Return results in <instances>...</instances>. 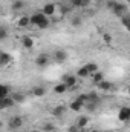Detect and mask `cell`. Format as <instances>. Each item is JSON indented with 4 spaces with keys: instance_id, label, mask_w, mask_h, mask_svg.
I'll list each match as a JSON object with an SVG mask.
<instances>
[{
    "instance_id": "17",
    "label": "cell",
    "mask_w": 130,
    "mask_h": 132,
    "mask_svg": "<svg viewBox=\"0 0 130 132\" xmlns=\"http://www.w3.org/2000/svg\"><path fill=\"white\" fill-rule=\"evenodd\" d=\"M22 45L25 46V48H28V49H31L34 46V40L32 37H28V35H25V37H22Z\"/></svg>"
},
{
    "instance_id": "33",
    "label": "cell",
    "mask_w": 130,
    "mask_h": 132,
    "mask_svg": "<svg viewBox=\"0 0 130 132\" xmlns=\"http://www.w3.org/2000/svg\"><path fill=\"white\" fill-rule=\"evenodd\" d=\"M90 132H103V131H98V129H94V131H90Z\"/></svg>"
},
{
    "instance_id": "19",
    "label": "cell",
    "mask_w": 130,
    "mask_h": 132,
    "mask_svg": "<svg viewBox=\"0 0 130 132\" xmlns=\"http://www.w3.org/2000/svg\"><path fill=\"white\" fill-rule=\"evenodd\" d=\"M9 86L8 85H0V98H5V97H9Z\"/></svg>"
},
{
    "instance_id": "32",
    "label": "cell",
    "mask_w": 130,
    "mask_h": 132,
    "mask_svg": "<svg viewBox=\"0 0 130 132\" xmlns=\"http://www.w3.org/2000/svg\"><path fill=\"white\" fill-rule=\"evenodd\" d=\"M31 132H43V131H38V129H34V131H31Z\"/></svg>"
},
{
    "instance_id": "23",
    "label": "cell",
    "mask_w": 130,
    "mask_h": 132,
    "mask_svg": "<svg viewBox=\"0 0 130 132\" xmlns=\"http://www.w3.org/2000/svg\"><path fill=\"white\" fill-rule=\"evenodd\" d=\"M23 8H25V2H22V0H17V2L12 3V9L14 11H22Z\"/></svg>"
},
{
    "instance_id": "8",
    "label": "cell",
    "mask_w": 130,
    "mask_h": 132,
    "mask_svg": "<svg viewBox=\"0 0 130 132\" xmlns=\"http://www.w3.org/2000/svg\"><path fill=\"white\" fill-rule=\"evenodd\" d=\"M63 83H64L69 89L75 88L77 86V75H64L63 77Z\"/></svg>"
},
{
    "instance_id": "13",
    "label": "cell",
    "mask_w": 130,
    "mask_h": 132,
    "mask_svg": "<svg viewBox=\"0 0 130 132\" xmlns=\"http://www.w3.org/2000/svg\"><path fill=\"white\" fill-rule=\"evenodd\" d=\"M90 5V0H70L72 8H86Z\"/></svg>"
},
{
    "instance_id": "30",
    "label": "cell",
    "mask_w": 130,
    "mask_h": 132,
    "mask_svg": "<svg viewBox=\"0 0 130 132\" xmlns=\"http://www.w3.org/2000/svg\"><path fill=\"white\" fill-rule=\"evenodd\" d=\"M103 40H104V43H110L112 42V35L110 34H104L103 35Z\"/></svg>"
},
{
    "instance_id": "9",
    "label": "cell",
    "mask_w": 130,
    "mask_h": 132,
    "mask_svg": "<svg viewBox=\"0 0 130 132\" xmlns=\"http://www.w3.org/2000/svg\"><path fill=\"white\" fill-rule=\"evenodd\" d=\"M15 104L14 98L9 95V97H5V98H0V108L2 109H8V108H12Z\"/></svg>"
},
{
    "instance_id": "5",
    "label": "cell",
    "mask_w": 130,
    "mask_h": 132,
    "mask_svg": "<svg viewBox=\"0 0 130 132\" xmlns=\"http://www.w3.org/2000/svg\"><path fill=\"white\" fill-rule=\"evenodd\" d=\"M69 108H70L73 112H80L81 109H84V101L80 98V97H77L75 100H72V101H70Z\"/></svg>"
},
{
    "instance_id": "28",
    "label": "cell",
    "mask_w": 130,
    "mask_h": 132,
    "mask_svg": "<svg viewBox=\"0 0 130 132\" xmlns=\"http://www.w3.org/2000/svg\"><path fill=\"white\" fill-rule=\"evenodd\" d=\"M43 131H44V132H52V131H54V125L46 123V125H44V128H43Z\"/></svg>"
},
{
    "instance_id": "4",
    "label": "cell",
    "mask_w": 130,
    "mask_h": 132,
    "mask_svg": "<svg viewBox=\"0 0 130 132\" xmlns=\"http://www.w3.org/2000/svg\"><path fill=\"white\" fill-rule=\"evenodd\" d=\"M44 15H48V17H54L55 15V12H57V5L55 3H46L44 6H43V11H41Z\"/></svg>"
},
{
    "instance_id": "14",
    "label": "cell",
    "mask_w": 130,
    "mask_h": 132,
    "mask_svg": "<svg viewBox=\"0 0 130 132\" xmlns=\"http://www.w3.org/2000/svg\"><path fill=\"white\" fill-rule=\"evenodd\" d=\"M11 62H12V57L8 52H2L0 54V66H6V65H9Z\"/></svg>"
},
{
    "instance_id": "2",
    "label": "cell",
    "mask_w": 130,
    "mask_h": 132,
    "mask_svg": "<svg viewBox=\"0 0 130 132\" xmlns=\"http://www.w3.org/2000/svg\"><path fill=\"white\" fill-rule=\"evenodd\" d=\"M109 8L112 9L113 14H116V15H119V17L126 15V11H127L126 5H123V3H119V2H109Z\"/></svg>"
},
{
    "instance_id": "12",
    "label": "cell",
    "mask_w": 130,
    "mask_h": 132,
    "mask_svg": "<svg viewBox=\"0 0 130 132\" xmlns=\"http://www.w3.org/2000/svg\"><path fill=\"white\" fill-rule=\"evenodd\" d=\"M64 114H66V106H63V104H58V106H55L52 109V115L55 118H61Z\"/></svg>"
},
{
    "instance_id": "22",
    "label": "cell",
    "mask_w": 130,
    "mask_h": 132,
    "mask_svg": "<svg viewBox=\"0 0 130 132\" xmlns=\"http://www.w3.org/2000/svg\"><path fill=\"white\" fill-rule=\"evenodd\" d=\"M11 97L14 98V101H15V103H22V101L25 100V95H23L22 92H17V91H14V92L11 94Z\"/></svg>"
},
{
    "instance_id": "7",
    "label": "cell",
    "mask_w": 130,
    "mask_h": 132,
    "mask_svg": "<svg viewBox=\"0 0 130 132\" xmlns=\"http://www.w3.org/2000/svg\"><path fill=\"white\" fill-rule=\"evenodd\" d=\"M49 63V55L48 54H38L37 59H35V65L40 66V68H44V66Z\"/></svg>"
},
{
    "instance_id": "25",
    "label": "cell",
    "mask_w": 130,
    "mask_h": 132,
    "mask_svg": "<svg viewBox=\"0 0 130 132\" xmlns=\"http://www.w3.org/2000/svg\"><path fill=\"white\" fill-rule=\"evenodd\" d=\"M98 106H99L98 103H92V101H89V103H86V104H84V109H86V111H89V112H94Z\"/></svg>"
},
{
    "instance_id": "27",
    "label": "cell",
    "mask_w": 130,
    "mask_h": 132,
    "mask_svg": "<svg viewBox=\"0 0 130 132\" xmlns=\"http://www.w3.org/2000/svg\"><path fill=\"white\" fill-rule=\"evenodd\" d=\"M70 25H72V26H80V25H81V17H78V15L72 17V19H70Z\"/></svg>"
},
{
    "instance_id": "16",
    "label": "cell",
    "mask_w": 130,
    "mask_h": 132,
    "mask_svg": "<svg viewBox=\"0 0 130 132\" xmlns=\"http://www.w3.org/2000/svg\"><path fill=\"white\" fill-rule=\"evenodd\" d=\"M89 75H90V72H89V69L86 68V65L81 66V68L77 71V77H78V78H87Z\"/></svg>"
},
{
    "instance_id": "34",
    "label": "cell",
    "mask_w": 130,
    "mask_h": 132,
    "mask_svg": "<svg viewBox=\"0 0 130 132\" xmlns=\"http://www.w3.org/2000/svg\"><path fill=\"white\" fill-rule=\"evenodd\" d=\"M127 92H129V94H130V86H129V89H127Z\"/></svg>"
},
{
    "instance_id": "1",
    "label": "cell",
    "mask_w": 130,
    "mask_h": 132,
    "mask_svg": "<svg viewBox=\"0 0 130 132\" xmlns=\"http://www.w3.org/2000/svg\"><path fill=\"white\" fill-rule=\"evenodd\" d=\"M31 25L37 26L38 29H44L49 26V17L44 15L43 12H35L31 15Z\"/></svg>"
},
{
    "instance_id": "11",
    "label": "cell",
    "mask_w": 130,
    "mask_h": 132,
    "mask_svg": "<svg viewBox=\"0 0 130 132\" xmlns=\"http://www.w3.org/2000/svg\"><path fill=\"white\" fill-rule=\"evenodd\" d=\"M97 88L99 91H104V92H110L112 89H113V85L110 83V81H107V80H103V81H99L97 85Z\"/></svg>"
},
{
    "instance_id": "31",
    "label": "cell",
    "mask_w": 130,
    "mask_h": 132,
    "mask_svg": "<svg viewBox=\"0 0 130 132\" xmlns=\"http://www.w3.org/2000/svg\"><path fill=\"white\" fill-rule=\"evenodd\" d=\"M81 129L80 128H77V125H72V126H69V129H67V132H80Z\"/></svg>"
},
{
    "instance_id": "21",
    "label": "cell",
    "mask_w": 130,
    "mask_h": 132,
    "mask_svg": "<svg viewBox=\"0 0 130 132\" xmlns=\"http://www.w3.org/2000/svg\"><path fill=\"white\" fill-rule=\"evenodd\" d=\"M67 89H69V88L66 86V85L63 83V81H61L60 85H57V86L54 88V92H55V94H64L66 91H67Z\"/></svg>"
},
{
    "instance_id": "6",
    "label": "cell",
    "mask_w": 130,
    "mask_h": 132,
    "mask_svg": "<svg viewBox=\"0 0 130 132\" xmlns=\"http://www.w3.org/2000/svg\"><path fill=\"white\" fill-rule=\"evenodd\" d=\"M118 118L121 121H130V108H127V106L121 108L118 112Z\"/></svg>"
},
{
    "instance_id": "18",
    "label": "cell",
    "mask_w": 130,
    "mask_h": 132,
    "mask_svg": "<svg viewBox=\"0 0 130 132\" xmlns=\"http://www.w3.org/2000/svg\"><path fill=\"white\" fill-rule=\"evenodd\" d=\"M32 94L35 97H43L44 94H46V89L43 88V86H34L32 88Z\"/></svg>"
},
{
    "instance_id": "15",
    "label": "cell",
    "mask_w": 130,
    "mask_h": 132,
    "mask_svg": "<svg viewBox=\"0 0 130 132\" xmlns=\"http://www.w3.org/2000/svg\"><path fill=\"white\" fill-rule=\"evenodd\" d=\"M77 128H80V129H84L87 125H89V118L86 117V115H81V117H78V120H77Z\"/></svg>"
},
{
    "instance_id": "20",
    "label": "cell",
    "mask_w": 130,
    "mask_h": 132,
    "mask_svg": "<svg viewBox=\"0 0 130 132\" xmlns=\"http://www.w3.org/2000/svg\"><path fill=\"white\" fill-rule=\"evenodd\" d=\"M54 57H55L57 62H64L66 59H67V54H66V51H55Z\"/></svg>"
},
{
    "instance_id": "10",
    "label": "cell",
    "mask_w": 130,
    "mask_h": 132,
    "mask_svg": "<svg viewBox=\"0 0 130 132\" xmlns=\"http://www.w3.org/2000/svg\"><path fill=\"white\" fill-rule=\"evenodd\" d=\"M18 28H28L29 25H31V17H28V15H22V17H18L17 19V23H15Z\"/></svg>"
},
{
    "instance_id": "29",
    "label": "cell",
    "mask_w": 130,
    "mask_h": 132,
    "mask_svg": "<svg viewBox=\"0 0 130 132\" xmlns=\"http://www.w3.org/2000/svg\"><path fill=\"white\" fill-rule=\"evenodd\" d=\"M6 35H8L6 28H2V29H0V40H5V38H6Z\"/></svg>"
},
{
    "instance_id": "3",
    "label": "cell",
    "mask_w": 130,
    "mask_h": 132,
    "mask_svg": "<svg viewBox=\"0 0 130 132\" xmlns=\"http://www.w3.org/2000/svg\"><path fill=\"white\" fill-rule=\"evenodd\" d=\"M22 126H23V118H22V117L14 115V117H11L9 121H8V128H9V129H20Z\"/></svg>"
},
{
    "instance_id": "26",
    "label": "cell",
    "mask_w": 130,
    "mask_h": 132,
    "mask_svg": "<svg viewBox=\"0 0 130 132\" xmlns=\"http://www.w3.org/2000/svg\"><path fill=\"white\" fill-rule=\"evenodd\" d=\"M92 78H94V83L98 85L99 81H103V80H104V75H103V72H97V74H94V75H92Z\"/></svg>"
},
{
    "instance_id": "24",
    "label": "cell",
    "mask_w": 130,
    "mask_h": 132,
    "mask_svg": "<svg viewBox=\"0 0 130 132\" xmlns=\"http://www.w3.org/2000/svg\"><path fill=\"white\" fill-rule=\"evenodd\" d=\"M86 68L89 69L90 75H94V74H97V72H99V71H98V65H97V63H87V65H86Z\"/></svg>"
}]
</instances>
